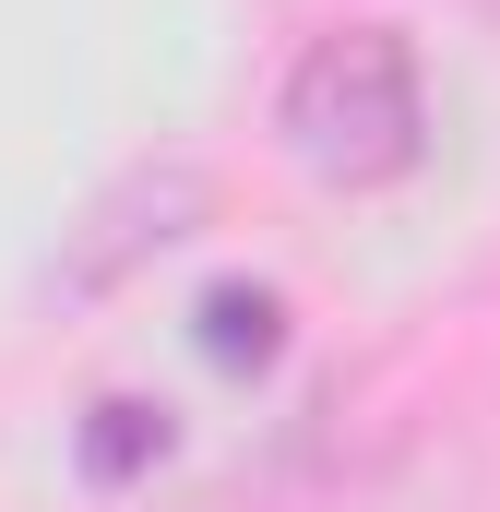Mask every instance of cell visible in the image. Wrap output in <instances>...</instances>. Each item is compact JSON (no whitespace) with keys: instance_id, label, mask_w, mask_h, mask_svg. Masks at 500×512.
Masks as SVG:
<instances>
[{"instance_id":"1","label":"cell","mask_w":500,"mask_h":512,"mask_svg":"<svg viewBox=\"0 0 500 512\" xmlns=\"http://www.w3.org/2000/svg\"><path fill=\"white\" fill-rule=\"evenodd\" d=\"M274 120L298 143L310 179L334 191H381L429 155V72H417V36L405 24H334L286 60V96Z\"/></svg>"},{"instance_id":"2","label":"cell","mask_w":500,"mask_h":512,"mask_svg":"<svg viewBox=\"0 0 500 512\" xmlns=\"http://www.w3.org/2000/svg\"><path fill=\"white\" fill-rule=\"evenodd\" d=\"M203 203H215V179H203L191 155H143V167H120V179L60 227L48 286H60V298H108L131 262H155L167 239H191V227H203Z\"/></svg>"},{"instance_id":"3","label":"cell","mask_w":500,"mask_h":512,"mask_svg":"<svg viewBox=\"0 0 500 512\" xmlns=\"http://www.w3.org/2000/svg\"><path fill=\"white\" fill-rule=\"evenodd\" d=\"M191 334H203L215 370H262V358L286 346V286H262V274H215V286L191 298Z\"/></svg>"},{"instance_id":"4","label":"cell","mask_w":500,"mask_h":512,"mask_svg":"<svg viewBox=\"0 0 500 512\" xmlns=\"http://www.w3.org/2000/svg\"><path fill=\"white\" fill-rule=\"evenodd\" d=\"M72 453H84L96 489H120V477H143V465L167 453V405H143V393H96L84 429H72Z\"/></svg>"}]
</instances>
